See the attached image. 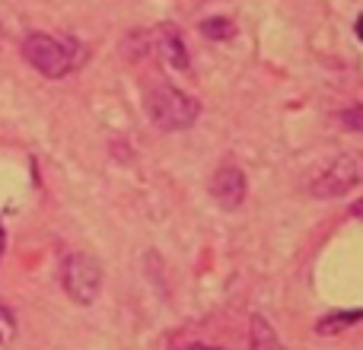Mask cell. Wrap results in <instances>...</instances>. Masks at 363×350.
<instances>
[{"mask_svg": "<svg viewBox=\"0 0 363 350\" xmlns=\"http://www.w3.org/2000/svg\"><path fill=\"white\" fill-rule=\"evenodd\" d=\"M144 106H147L150 121L160 131H188L201 115V102L166 80L150 83V89L144 96Z\"/></svg>", "mask_w": 363, "mask_h": 350, "instance_id": "1", "label": "cell"}, {"mask_svg": "<svg viewBox=\"0 0 363 350\" xmlns=\"http://www.w3.org/2000/svg\"><path fill=\"white\" fill-rule=\"evenodd\" d=\"M23 57L42 77L57 80V77H67L77 67V45L61 42L55 35H45V32H32L23 42Z\"/></svg>", "mask_w": 363, "mask_h": 350, "instance_id": "2", "label": "cell"}, {"mask_svg": "<svg viewBox=\"0 0 363 350\" xmlns=\"http://www.w3.org/2000/svg\"><path fill=\"white\" fill-rule=\"evenodd\" d=\"M363 181V153H341L325 166V172L315 175L309 191L315 198H338Z\"/></svg>", "mask_w": 363, "mask_h": 350, "instance_id": "3", "label": "cell"}, {"mask_svg": "<svg viewBox=\"0 0 363 350\" xmlns=\"http://www.w3.org/2000/svg\"><path fill=\"white\" fill-rule=\"evenodd\" d=\"M99 287H102V268L93 255L80 252V255H70L64 261V290H67V296L74 303H80V306L96 303Z\"/></svg>", "mask_w": 363, "mask_h": 350, "instance_id": "4", "label": "cell"}, {"mask_svg": "<svg viewBox=\"0 0 363 350\" xmlns=\"http://www.w3.org/2000/svg\"><path fill=\"white\" fill-rule=\"evenodd\" d=\"M245 191H249V181L245 172L239 166H220L211 179V198L217 201L223 210H239L245 204Z\"/></svg>", "mask_w": 363, "mask_h": 350, "instance_id": "5", "label": "cell"}, {"mask_svg": "<svg viewBox=\"0 0 363 350\" xmlns=\"http://www.w3.org/2000/svg\"><path fill=\"white\" fill-rule=\"evenodd\" d=\"M150 45L160 55V61L169 64L172 70H188V61H191V57H188V45H185V38H182L179 26H172V23L157 26V29L150 32Z\"/></svg>", "mask_w": 363, "mask_h": 350, "instance_id": "6", "label": "cell"}, {"mask_svg": "<svg viewBox=\"0 0 363 350\" xmlns=\"http://www.w3.org/2000/svg\"><path fill=\"white\" fill-rule=\"evenodd\" d=\"M249 344H252V350H287L281 344V338H277L274 325H271L262 312H255L249 322Z\"/></svg>", "mask_w": 363, "mask_h": 350, "instance_id": "7", "label": "cell"}, {"mask_svg": "<svg viewBox=\"0 0 363 350\" xmlns=\"http://www.w3.org/2000/svg\"><path fill=\"white\" fill-rule=\"evenodd\" d=\"M363 319V309H347V312H332V315H325V319L315 325V332L319 334H338V332H345V328H351V325H357V322Z\"/></svg>", "mask_w": 363, "mask_h": 350, "instance_id": "8", "label": "cell"}, {"mask_svg": "<svg viewBox=\"0 0 363 350\" xmlns=\"http://www.w3.org/2000/svg\"><path fill=\"white\" fill-rule=\"evenodd\" d=\"M198 29H201V35L211 38V42H230V38L236 35V23H233V19H226V16L204 19Z\"/></svg>", "mask_w": 363, "mask_h": 350, "instance_id": "9", "label": "cell"}, {"mask_svg": "<svg viewBox=\"0 0 363 350\" xmlns=\"http://www.w3.org/2000/svg\"><path fill=\"white\" fill-rule=\"evenodd\" d=\"M341 128L363 134V106H354V108H347V112H341Z\"/></svg>", "mask_w": 363, "mask_h": 350, "instance_id": "10", "label": "cell"}, {"mask_svg": "<svg viewBox=\"0 0 363 350\" xmlns=\"http://www.w3.org/2000/svg\"><path fill=\"white\" fill-rule=\"evenodd\" d=\"M10 334H13V315L0 306V341H6Z\"/></svg>", "mask_w": 363, "mask_h": 350, "instance_id": "11", "label": "cell"}, {"mask_svg": "<svg viewBox=\"0 0 363 350\" xmlns=\"http://www.w3.org/2000/svg\"><path fill=\"white\" fill-rule=\"evenodd\" d=\"M176 350H223V347H211V344H182Z\"/></svg>", "mask_w": 363, "mask_h": 350, "instance_id": "12", "label": "cell"}, {"mask_svg": "<svg viewBox=\"0 0 363 350\" xmlns=\"http://www.w3.org/2000/svg\"><path fill=\"white\" fill-rule=\"evenodd\" d=\"M351 213H354L357 220H363V198H360V201H354V204H351Z\"/></svg>", "mask_w": 363, "mask_h": 350, "instance_id": "13", "label": "cell"}, {"mask_svg": "<svg viewBox=\"0 0 363 350\" xmlns=\"http://www.w3.org/2000/svg\"><path fill=\"white\" fill-rule=\"evenodd\" d=\"M354 32H357V38H360V42H363V13H360V16H357V23H354Z\"/></svg>", "mask_w": 363, "mask_h": 350, "instance_id": "14", "label": "cell"}, {"mask_svg": "<svg viewBox=\"0 0 363 350\" xmlns=\"http://www.w3.org/2000/svg\"><path fill=\"white\" fill-rule=\"evenodd\" d=\"M0 252H4V230H0Z\"/></svg>", "mask_w": 363, "mask_h": 350, "instance_id": "15", "label": "cell"}]
</instances>
